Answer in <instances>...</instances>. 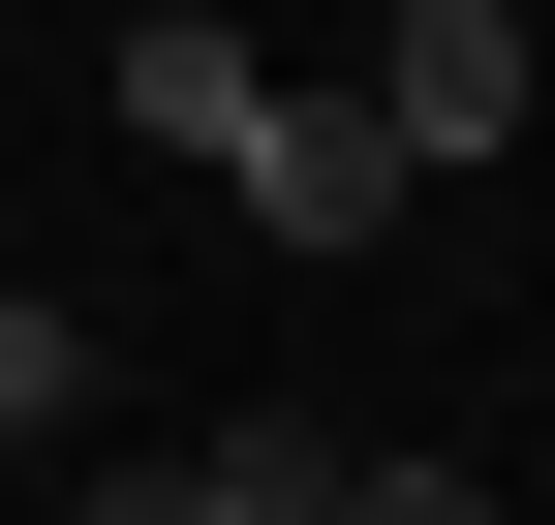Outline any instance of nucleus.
<instances>
[{
  "instance_id": "obj_1",
  "label": "nucleus",
  "mask_w": 555,
  "mask_h": 525,
  "mask_svg": "<svg viewBox=\"0 0 555 525\" xmlns=\"http://www.w3.org/2000/svg\"><path fill=\"white\" fill-rule=\"evenodd\" d=\"M217 185H247L278 247H371V217H401V185H433V155H401L371 93H247V155H217Z\"/></svg>"
},
{
  "instance_id": "obj_4",
  "label": "nucleus",
  "mask_w": 555,
  "mask_h": 525,
  "mask_svg": "<svg viewBox=\"0 0 555 525\" xmlns=\"http://www.w3.org/2000/svg\"><path fill=\"white\" fill-rule=\"evenodd\" d=\"M93 525H339V433H185V464H124Z\"/></svg>"
},
{
  "instance_id": "obj_3",
  "label": "nucleus",
  "mask_w": 555,
  "mask_h": 525,
  "mask_svg": "<svg viewBox=\"0 0 555 525\" xmlns=\"http://www.w3.org/2000/svg\"><path fill=\"white\" fill-rule=\"evenodd\" d=\"M247 93H278V62L217 31V0H124V124H155V155H185V185H217V155H247Z\"/></svg>"
},
{
  "instance_id": "obj_6",
  "label": "nucleus",
  "mask_w": 555,
  "mask_h": 525,
  "mask_svg": "<svg viewBox=\"0 0 555 525\" xmlns=\"http://www.w3.org/2000/svg\"><path fill=\"white\" fill-rule=\"evenodd\" d=\"M339 525H494V464H339Z\"/></svg>"
},
{
  "instance_id": "obj_5",
  "label": "nucleus",
  "mask_w": 555,
  "mask_h": 525,
  "mask_svg": "<svg viewBox=\"0 0 555 525\" xmlns=\"http://www.w3.org/2000/svg\"><path fill=\"white\" fill-rule=\"evenodd\" d=\"M62 402H93V309H31V279H0V464H31Z\"/></svg>"
},
{
  "instance_id": "obj_2",
  "label": "nucleus",
  "mask_w": 555,
  "mask_h": 525,
  "mask_svg": "<svg viewBox=\"0 0 555 525\" xmlns=\"http://www.w3.org/2000/svg\"><path fill=\"white\" fill-rule=\"evenodd\" d=\"M371 124H401V155H494V124H525V0H401V31H371Z\"/></svg>"
}]
</instances>
